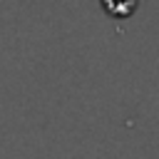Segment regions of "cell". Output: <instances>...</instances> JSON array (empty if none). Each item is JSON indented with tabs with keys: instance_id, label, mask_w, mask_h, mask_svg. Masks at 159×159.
<instances>
[{
	"instance_id": "1",
	"label": "cell",
	"mask_w": 159,
	"mask_h": 159,
	"mask_svg": "<svg viewBox=\"0 0 159 159\" xmlns=\"http://www.w3.org/2000/svg\"><path fill=\"white\" fill-rule=\"evenodd\" d=\"M102 2V10L109 15V17H117V20H124V17H132L139 0H99Z\"/></svg>"
}]
</instances>
